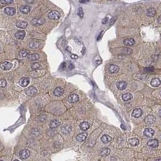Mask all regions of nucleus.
Listing matches in <instances>:
<instances>
[{"label":"nucleus","instance_id":"10","mask_svg":"<svg viewBox=\"0 0 161 161\" xmlns=\"http://www.w3.org/2000/svg\"><path fill=\"white\" fill-rule=\"evenodd\" d=\"M44 20L41 18H36L32 21V24L33 26H41L44 24Z\"/></svg>","mask_w":161,"mask_h":161},{"label":"nucleus","instance_id":"6","mask_svg":"<svg viewBox=\"0 0 161 161\" xmlns=\"http://www.w3.org/2000/svg\"><path fill=\"white\" fill-rule=\"evenodd\" d=\"M30 151H29V150H27V149L21 150V151L20 152V156L22 159H27V158L29 157V156H30Z\"/></svg>","mask_w":161,"mask_h":161},{"label":"nucleus","instance_id":"43","mask_svg":"<svg viewBox=\"0 0 161 161\" xmlns=\"http://www.w3.org/2000/svg\"><path fill=\"white\" fill-rule=\"evenodd\" d=\"M160 111H161V110H159V115H160Z\"/></svg>","mask_w":161,"mask_h":161},{"label":"nucleus","instance_id":"14","mask_svg":"<svg viewBox=\"0 0 161 161\" xmlns=\"http://www.w3.org/2000/svg\"><path fill=\"white\" fill-rule=\"evenodd\" d=\"M27 25L28 23L26 21H18L17 23L16 26L19 29H26L27 27Z\"/></svg>","mask_w":161,"mask_h":161},{"label":"nucleus","instance_id":"39","mask_svg":"<svg viewBox=\"0 0 161 161\" xmlns=\"http://www.w3.org/2000/svg\"><path fill=\"white\" fill-rule=\"evenodd\" d=\"M74 68V66H73V65L71 64V63L70 64V66H69V69H72Z\"/></svg>","mask_w":161,"mask_h":161},{"label":"nucleus","instance_id":"37","mask_svg":"<svg viewBox=\"0 0 161 161\" xmlns=\"http://www.w3.org/2000/svg\"><path fill=\"white\" fill-rule=\"evenodd\" d=\"M108 20H109L108 18H107V17L105 18H104V20H103V21H102V23H103V24H106V23H107V21H108Z\"/></svg>","mask_w":161,"mask_h":161},{"label":"nucleus","instance_id":"29","mask_svg":"<svg viewBox=\"0 0 161 161\" xmlns=\"http://www.w3.org/2000/svg\"><path fill=\"white\" fill-rule=\"evenodd\" d=\"M39 56L37 54H31V55H29L28 56V59L30 61H35V60H39Z\"/></svg>","mask_w":161,"mask_h":161},{"label":"nucleus","instance_id":"42","mask_svg":"<svg viewBox=\"0 0 161 161\" xmlns=\"http://www.w3.org/2000/svg\"><path fill=\"white\" fill-rule=\"evenodd\" d=\"M155 161H161V159H156V160Z\"/></svg>","mask_w":161,"mask_h":161},{"label":"nucleus","instance_id":"44","mask_svg":"<svg viewBox=\"0 0 161 161\" xmlns=\"http://www.w3.org/2000/svg\"><path fill=\"white\" fill-rule=\"evenodd\" d=\"M13 161H20V160H17V159H15V160H13Z\"/></svg>","mask_w":161,"mask_h":161},{"label":"nucleus","instance_id":"25","mask_svg":"<svg viewBox=\"0 0 161 161\" xmlns=\"http://www.w3.org/2000/svg\"><path fill=\"white\" fill-rule=\"evenodd\" d=\"M160 80L157 78H154V79L151 80V85L153 87H157L158 86L160 85Z\"/></svg>","mask_w":161,"mask_h":161},{"label":"nucleus","instance_id":"28","mask_svg":"<svg viewBox=\"0 0 161 161\" xmlns=\"http://www.w3.org/2000/svg\"><path fill=\"white\" fill-rule=\"evenodd\" d=\"M128 141H129L130 144L132 146H137L139 144V141L138 139L135 138L130 139L128 140Z\"/></svg>","mask_w":161,"mask_h":161},{"label":"nucleus","instance_id":"40","mask_svg":"<svg viewBox=\"0 0 161 161\" xmlns=\"http://www.w3.org/2000/svg\"><path fill=\"white\" fill-rule=\"evenodd\" d=\"M102 33H103V32H101V33H100V36H99L98 37V39H97V40H99V39H100V38H101V37Z\"/></svg>","mask_w":161,"mask_h":161},{"label":"nucleus","instance_id":"13","mask_svg":"<svg viewBox=\"0 0 161 161\" xmlns=\"http://www.w3.org/2000/svg\"><path fill=\"white\" fill-rule=\"evenodd\" d=\"M25 36H26V32L24 30H19L15 33V38L18 39H23Z\"/></svg>","mask_w":161,"mask_h":161},{"label":"nucleus","instance_id":"30","mask_svg":"<svg viewBox=\"0 0 161 161\" xmlns=\"http://www.w3.org/2000/svg\"><path fill=\"white\" fill-rule=\"evenodd\" d=\"M29 51L28 50H21V51L20 52V54L21 57H26V56H27V54H29Z\"/></svg>","mask_w":161,"mask_h":161},{"label":"nucleus","instance_id":"35","mask_svg":"<svg viewBox=\"0 0 161 161\" xmlns=\"http://www.w3.org/2000/svg\"><path fill=\"white\" fill-rule=\"evenodd\" d=\"M13 2H14L13 1H0V3H1V4H11V3H13Z\"/></svg>","mask_w":161,"mask_h":161},{"label":"nucleus","instance_id":"45","mask_svg":"<svg viewBox=\"0 0 161 161\" xmlns=\"http://www.w3.org/2000/svg\"><path fill=\"white\" fill-rule=\"evenodd\" d=\"M0 161H3V160H0Z\"/></svg>","mask_w":161,"mask_h":161},{"label":"nucleus","instance_id":"33","mask_svg":"<svg viewBox=\"0 0 161 161\" xmlns=\"http://www.w3.org/2000/svg\"><path fill=\"white\" fill-rule=\"evenodd\" d=\"M77 14L80 18H83V17L84 13H83V9L82 7H80L79 9H78Z\"/></svg>","mask_w":161,"mask_h":161},{"label":"nucleus","instance_id":"27","mask_svg":"<svg viewBox=\"0 0 161 161\" xmlns=\"http://www.w3.org/2000/svg\"><path fill=\"white\" fill-rule=\"evenodd\" d=\"M109 71L112 73H116V72H118L119 67L117 65H112L109 67Z\"/></svg>","mask_w":161,"mask_h":161},{"label":"nucleus","instance_id":"18","mask_svg":"<svg viewBox=\"0 0 161 161\" xmlns=\"http://www.w3.org/2000/svg\"><path fill=\"white\" fill-rule=\"evenodd\" d=\"M89 127H90L89 123L86 121L83 122L80 124V128L83 131H86L87 130L89 129Z\"/></svg>","mask_w":161,"mask_h":161},{"label":"nucleus","instance_id":"21","mask_svg":"<svg viewBox=\"0 0 161 161\" xmlns=\"http://www.w3.org/2000/svg\"><path fill=\"white\" fill-rule=\"evenodd\" d=\"M156 11L154 8H150L147 10V15L150 17H153L156 15Z\"/></svg>","mask_w":161,"mask_h":161},{"label":"nucleus","instance_id":"16","mask_svg":"<svg viewBox=\"0 0 161 161\" xmlns=\"http://www.w3.org/2000/svg\"><path fill=\"white\" fill-rule=\"evenodd\" d=\"M63 92H64V91H63L62 88H60V87H57L54 91V95L56 96V97H60V96L63 95Z\"/></svg>","mask_w":161,"mask_h":161},{"label":"nucleus","instance_id":"17","mask_svg":"<svg viewBox=\"0 0 161 161\" xmlns=\"http://www.w3.org/2000/svg\"><path fill=\"white\" fill-rule=\"evenodd\" d=\"M127 86V83L126 82H123V81H121V82H118V83L116 84V87L119 90L125 89L126 88Z\"/></svg>","mask_w":161,"mask_h":161},{"label":"nucleus","instance_id":"36","mask_svg":"<svg viewBox=\"0 0 161 161\" xmlns=\"http://www.w3.org/2000/svg\"><path fill=\"white\" fill-rule=\"evenodd\" d=\"M66 66V63L63 62V63H62L61 65H60V69H65Z\"/></svg>","mask_w":161,"mask_h":161},{"label":"nucleus","instance_id":"34","mask_svg":"<svg viewBox=\"0 0 161 161\" xmlns=\"http://www.w3.org/2000/svg\"><path fill=\"white\" fill-rule=\"evenodd\" d=\"M154 70V67H153V66H152V67H148V68H147L144 69L145 71H147V72H152Z\"/></svg>","mask_w":161,"mask_h":161},{"label":"nucleus","instance_id":"19","mask_svg":"<svg viewBox=\"0 0 161 161\" xmlns=\"http://www.w3.org/2000/svg\"><path fill=\"white\" fill-rule=\"evenodd\" d=\"M60 122L59 121L57 120V119H54V120L51 121L50 122V127L51 128H55L58 127L60 125Z\"/></svg>","mask_w":161,"mask_h":161},{"label":"nucleus","instance_id":"4","mask_svg":"<svg viewBox=\"0 0 161 161\" xmlns=\"http://www.w3.org/2000/svg\"><path fill=\"white\" fill-rule=\"evenodd\" d=\"M4 13L9 16H13L16 13V9L12 7H7L4 9Z\"/></svg>","mask_w":161,"mask_h":161},{"label":"nucleus","instance_id":"1","mask_svg":"<svg viewBox=\"0 0 161 161\" xmlns=\"http://www.w3.org/2000/svg\"><path fill=\"white\" fill-rule=\"evenodd\" d=\"M48 18L50 19V20H57L60 18V13L58 11H56V10H53V11H51L49 13H48Z\"/></svg>","mask_w":161,"mask_h":161},{"label":"nucleus","instance_id":"7","mask_svg":"<svg viewBox=\"0 0 161 161\" xmlns=\"http://www.w3.org/2000/svg\"><path fill=\"white\" fill-rule=\"evenodd\" d=\"M30 83V79L29 77H23L19 81V84L21 86L26 87Z\"/></svg>","mask_w":161,"mask_h":161},{"label":"nucleus","instance_id":"22","mask_svg":"<svg viewBox=\"0 0 161 161\" xmlns=\"http://www.w3.org/2000/svg\"><path fill=\"white\" fill-rule=\"evenodd\" d=\"M110 149L107 148H103L100 150V154L101 155V156H107V155H109V153H110Z\"/></svg>","mask_w":161,"mask_h":161},{"label":"nucleus","instance_id":"12","mask_svg":"<svg viewBox=\"0 0 161 161\" xmlns=\"http://www.w3.org/2000/svg\"><path fill=\"white\" fill-rule=\"evenodd\" d=\"M87 136H88V134L86 133H81L79 134V135L77 136L76 139L79 142H83L87 138Z\"/></svg>","mask_w":161,"mask_h":161},{"label":"nucleus","instance_id":"9","mask_svg":"<svg viewBox=\"0 0 161 161\" xmlns=\"http://www.w3.org/2000/svg\"><path fill=\"white\" fill-rule=\"evenodd\" d=\"M143 112L141 109L139 108H136L133 110L132 112V116L134 118H139L140 116L142 115Z\"/></svg>","mask_w":161,"mask_h":161},{"label":"nucleus","instance_id":"31","mask_svg":"<svg viewBox=\"0 0 161 161\" xmlns=\"http://www.w3.org/2000/svg\"><path fill=\"white\" fill-rule=\"evenodd\" d=\"M7 82L6 80L0 79V88H5L6 86Z\"/></svg>","mask_w":161,"mask_h":161},{"label":"nucleus","instance_id":"5","mask_svg":"<svg viewBox=\"0 0 161 161\" xmlns=\"http://www.w3.org/2000/svg\"><path fill=\"white\" fill-rule=\"evenodd\" d=\"M156 118L153 115H148L144 119V121L147 124H153L156 121Z\"/></svg>","mask_w":161,"mask_h":161},{"label":"nucleus","instance_id":"32","mask_svg":"<svg viewBox=\"0 0 161 161\" xmlns=\"http://www.w3.org/2000/svg\"><path fill=\"white\" fill-rule=\"evenodd\" d=\"M40 66H41V65H40L39 63H33V64L32 65V69H33V70H35V69H39Z\"/></svg>","mask_w":161,"mask_h":161},{"label":"nucleus","instance_id":"15","mask_svg":"<svg viewBox=\"0 0 161 161\" xmlns=\"http://www.w3.org/2000/svg\"><path fill=\"white\" fill-rule=\"evenodd\" d=\"M147 145H148V146H149V147H150L156 148V147H158V145H159V142H158L157 140L156 139H151L148 141V142H147Z\"/></svg>","mask_w":161,"mask_h":161},{"label":"nucleus","instance_id":"23","mask_svg":"<svg viewBox=\"0 0 161 161\" xmlns=\"http://www.w3.org/2000/svg\"><path fill=\"white\" fill-rule=\"evenodd\" d=\"M101 140L103 143L106 144V143H108L110 141H111L112 138L110 136H109L107 135H104L101 137Z\"/></svg>","mask_w":161,"mask_h":161},{"label":"nucleus","instance_id":"20","mask_svg":"<svg viewBox=\"0 0 161 161\" xmlns=\"http://www.w3.org/2000/svg\"><path fill=\"white\" fill-rule=\"evenodd\" d=\"M20 11L23 13L24 14H27L30 11V7L29 6H23L20 7Z\"/></svg>","mask_w":161,"mask_h":161},{"label":"nucleus","instance_id":"8","mask_svg":"<svg viewBox=\"0 0 161 161\" xmlns=\"http://www.w3.org/2000/svg\"><path fill=\"white\" fill-rule=\"evenodd\" d=\"M154 134V131L151 128H147L144 131V135L148 138H151Z\"/></svg>","mask_w":161,"mask_h":161},{"label":"nucleus","instance_id":"11","mask_svg":"<svg viewBox=\"0 0 161 161\" xmlns=\"http://www.w3.org/2000/svg\"><path fill=\"white\" fill-rule=\"evenodd\" d=\"M68 101L71 103H75L76 102H77L79 100V97L77 94H73L72 95H71L68 97Z\"/></svg>","mask_w":161,"mask_h":161},{"label":"nucleus","instance_id":"41","mask_svg":"<svg viewBox=\"0 0 161 161\" xmlns=\"http://www.w3.org/2000/svg\"><path fill=\"white\" fill-rule=\"evenodd\" d=\"M80 3H87L88 1H80Z\"/></svg>","mask_w":161,"mask_h":161},{"label":"nucleus","instance_id":"26","mask_svg":"<svg viewBox=\"0 0 161 161\" xmlns=\"http://www.w3.org/2000/svg\"><path fill=\"white\" fill-rule=\"evenodd\" d=\"M135 44V40L132 38H128L124 41V44L125 45H133Z\"/></svg>","mask_w":161,"mask_h":161},{"label":"nucleus","instance_id":"24","mask_svg":"<svg viewBox=\"0 0 161 161\" xmlns=\"http://www.w3.org/2000/svg\"><path fill=\"white\" fill-rule=\"evenodd\" d=\"M122 100L125 101H129V100H131L133 98V96L130 93H125V94H123L122 96Z\"/></svg>","mask_w":161,"mask_h":161},{"label":"nucleus","instance_id":"38","mask_svg":"<svg viewBox=\"0 0 161 161\" xmlns=\"http://www.w3.org/2000/svg\"><path fill=\"white\" fill-rule=\"evenodd\" d=\"M71 58L74 59H77L78 58V56L76 55V54H72L71 55Z\"/></svg>","mask_w":161,"mask_h":161},{"label":"nucleus","instance_id":"2","mask_svg":"<svg viewBox=\"0 0 161 161\" xmlns=\"http://www.w3.org/2000/svg\"><path fill=\"white\" fill-rule=\"evenodd\" d=\"M37 92H38V90H37L36 88L33 86L29 87V88H27L26 91H25L26 95L29 96V97H32V96L35 95Z\"/></svg>","mask_w":161,"mask_h":161},{"label":"nucleus","instance_id":"3","mask_svg":"<svg viewBox=\"0 0 161 161\" xmlns=\"http://www.w3.org/2000/svg\"><path fill=\"white\" fill-rule=\"evenodd\" d=\"M13 64L12 63L9 62H4L0 63V68H1L3 70H9L12 67Z\"/></svg>","mask_w":161,"mask_h":161}]
</instances>
